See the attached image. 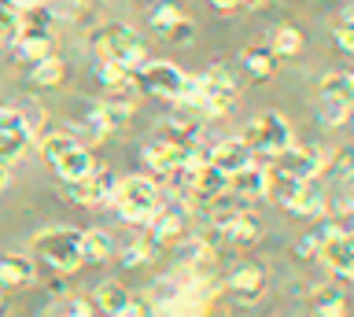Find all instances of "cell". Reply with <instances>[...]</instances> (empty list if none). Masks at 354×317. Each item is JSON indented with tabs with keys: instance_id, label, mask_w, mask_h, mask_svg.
I'll return each mask as SVG.
<instances>
[{
	"instance_id": "obj_1",
	"label": "cell",
	"mask_w": 354,
	"mask_h": 317,
	"mask_svg": "<svg viewBox=\"0 0 354 317\" xmlns=\"http://www.w3.org/2000/svg\"><path fill=\"white\" fill-rule=\"evenodd\" d=\"M88 41H93L96 56L107 59V63H122V67H129V70H137V67L148 63V41H144L133 26H126V23L96 26Z\"/></svg>"
},
{
	"instance_id": "obj_2",
	"label": "cell",
	"mask_w": 354,
	"mask_h": 317,
	"mask_svg": "<svg viewBox=\"0 0 354 317\" xmlns=\"http://www.w3.org/2000/svg\"><path fill=\"white\" fill-rule=\"evenodd\" d=\"M30 251L33 258H41L48 269L55 273H74L82 269V233L77 229H66V225H52V229H41L37 236L30 240Z\"/></svg>"
},
{
	"instance_id": "obj_3",
	"label": "cell",
	"mask_w": 354,
	"mask_h": 317,
	"mask_svg": "<svg viewBox=\"0 0 354 317\" xmlns=\"http://www.w3.org/2000/svg\"><path fill=\"white\" fill-rule=\"evenodd\" d=\"M111 203H115V211L122 222L129 225H148V218L159 211L162 195H159V184L151 177H122L115 181V192H111Z\"/></svg>"
},
{
	"instance_id": "obj_4",
	"label": "cell",
	"mask_w": 354,
	"mask_h": 317,
	"mask_svg": "<svg viewBox=\"0 0 354 317\" xmlns=\"http://www.w3.org/2000/svg\"><path fill=\"white\" fill-rule=\"evenodd\" d=\"M240 140L251 148V155H262V159H277L288 144H295V129L288 122L284 115L277 111H266L259 118H251L248 126H243Z\"/></svg>"
},
{
	"instance_id": "obj_5",
	"label": "cell",
	"mask_w": 354,
	"mask_h": 317,
	"mask_svg": "<svg viewBox=\"0 0 354 317\" xmlns=\"http://www.w3.org/2000/svg\"><path fill=\"white\" fill-rule=\"evenodd\" d=\"M270 200H277V203L284 206V211L303 214V218H321V214H328V195L321 192L314 181H292V177H281V173H273Z\"/></svg>"
},
{
	"instance_id": "obj_6",
	"label": "cell",
	"mask_w": 354,
	"mask_h": 317,
	"mask_svg": "<svg viewBox=\"0 0 354 317\" xmlns=\"http://www.w3.org/2000/svg\"><path fill=\"white\" fill-rule=\"evenodd\" d=\"M185 78L188 74L177 67V63H166V59H148L144 67H137V85L148 96H159V100H170L177 104V96L185 89Z\"/></svg>"
},
{
	"instance_id": "obj_7",
	"label": "cell",
	"mask_w": 354,
	"mask_h": 317,
	"mask_svg": "<svg viewBox=\"0 0 354 317\" xmlns=\"http://www.w3.org/2000/svg\"><path fill=\"white\" fill-rule=\"evenodd\" d=\"M273 162V173L281 177H292V181H314L321 170H325V151L314 148V144H288Z\"/></svg>"
},
{
	"instance_id": "obj_8",
	"label": "cell",
	"mask_w": 354,
	"mask_h": 317,
	"mask_svg": "<svg viewBox=\"0 0 354 317\" xmlns=\"http://www.w3.org/2000/svg\"><path fill=\"white\" fill-rule=\"evenodd\" d=\"M129 115H133V107H122L115 100H104V104H93V107H85V129H88V144H104V140L111 133H118L122 126L129 122Z\"/></svg>"
},
{
	"instance_id": "obj_9",
	"label": "cell",
	"mask_w": 354,
	"mask_h": 317,
	"mask_svg": "<svg viewBox=\"0 0 354 317\" xmlns=\"http://www.w3.org/2000/svg\"><path fill=\"white\" fill-rule=\"evenodd\" d=\"M115 173L104 170V166H96L93 173H85V177H77V181H66V192H71V200L77 206H104L111 203V192H115Z\"/></svg>"
},
{
	"instance_id": "obj_10",
	"label": "cell",
	"mask_w": 354,
	"mask_h": 317,
	"mask_svg": "<svg viewBox=\"0 0 354 317\" xmlns=\"http://www.w3.org/2000/svg\"><path fill=\"white\" fill-rule=\"evenodd\" d=\"M317 262H325V266L336 273L339 280H351V277H354V236L347 233V229L336 225V229L325 236V244H321Z\"/></svg>"
},
{
	"instance_id": "obj_11",
	"label": "cell",
	"mask_w": 354,
	"mask_h": 317,
	"mask_svg": "<svg viewBox=\"0 0 354 317\" xmlns=\"http://www.w3.org/2000/svg\"><path fill=\"white\" fill-rule=\"evenodd\" d=\"M148 225H151V240L159 247L181 244L185 229H188V206L185 203H159V211L148 218Z\"/></svg>"
},
{
	"instance_id": "obj_12",
	"label": "cell",
	"mask_w": 354,
	"mask_h": 317,
	"mask_svg": "<svg viewBox=\"0 0 354 317\" xmlns=\"http://www.w3.org/2000/svg\"><path fill=\"white\" fill-rule=\"evenodd\" d=\"M185 155H188V148H181L177 140H166V137H155L140 148V162L151 177H170V173L185 162Z\"/></svg>"
},
{
	"instance_id": "obj_13",
	"label": "cell",
	"mask_w": 354,
	"mask_h": 317,
	"mask_svg": "<svg viewBox=\"0 0 354 317\" xmlns=\"http://www.w3.org/2000/svg\"><path fill=\"white\" fill-rule=\"evenodd\" d=\"M270 184H273V170L259 166V162H248L240 166L236 173H229V192L243 203H259V200H270Z\"/></svg>"
},
{
	"instance_id": "obj_14",
	"label": "cell",
	"mask_w": 354,
	"mask_h": 317,
	"mask_svg": "<svg viewBox=\"0 0 354 317\" xmlns=\"http://www.w3.org/2000/svg\"><path fill=\"white\" fill-rule=\"evenodd\" d=\"M96 306L111 317H137V314H148L151 306L148 302H137L129 295V288H122L118 280H104L96 284Z\"/></svg>"
},
{
	"instance_id": "obj_15",
	"label": "cell",
	"mask_w": 354,
	"mask_h": 317,
	"mask_svg": "<svg viewBox=\"0 0 354 317\" xmlns=\"http://www.w3.org/2000/svg\"><path fill=\"white\" fill-rule=\"evenodd\" d=\"M214 229H218V233L229 240V244H236V247H243V244H254V240L262 236V222H259V218H254V214L248 211V206H240L236 214H229L225 222H218Z\"/></svg>"
},
{
	"instance_id": "obj_16",
	"label": "cell",
	"mask_w": 354,
	"mask_h": 317,
	"mask_svg": "<svg viewBox=\"0 0 354 317\" xmlns=\"http://www.w3.org/2000/svg\"><path fill=\"white\" fill-rule=\"evenodd\" d=\"M262 291H266V273L259 266H236L229 273V295L236 302H259L262 299Z\"/></svg>"
},
{
	"instance_id": "obj_17",
	"label": "cell",
	"mask_w": 354,
	"mask_h": 317,
	"mask_svg": "<svg viewBox=\"0 0 354 317\" xmlns=\"http://www.w3.org/2000/svg\"><path fill=\"white\" fill-rule=\"evenodd\" d=\"M11 48H15V59L30 67V63H37L52 52V30H15Z\"/></svg>"
},
{
	"instance_id": "obj_18",
	"label": "cell",
	"mask_w": 354,
	"mask_h": 317,
	"mask_svg": "<svg viewBox=\"0 0 354 317\" xmlns=\"http://www.w3.org/2000/svg\"><path fill=\"white\" fill-rule=\"evenodd\" d=\"M254 155H251V148L243 144L240 137H229V140H221V144H214L207 151V162L210 166H218L221 173H236L240 166H248Z\"/></svg>"
},
{
	"instance_id": "obj_19",
	"label": "cell",
	"mask_w": 354,
	"mask_h": 317,
	"mask_svg": "<svg viewBox=\"0 0 354 317\" xmlns=\"http://www.w3.org/2000/svg\"><path fill=\"white\" fill-rule=\"evenodd\" d=\"M33 280H37L33 258H22V255H0V288H8V291H26Z\"/></svg>"
},
{
	"instance_id": "obj_20",
	"label": "cell",
	"mask_w": 354,
	"mask_h": 317,
	"mask_svg": "<svg viewBox=\"0 0 354 317\" xmlns=\"http://www.w3.org/2000/svg\"><path fill=\"white\" fill-rule=\"evenodd\" d=\"M52 170L59 173L63 181H77V177H85V173L96 170V159H93V151H88V148L74 144L71 151H63V155L52 162Z\"/></svg>"
},
{
	"instance_id": "obj_21",
	"label": "cell",
	"mask_w": 354,
	"mask_h": 317,
	"mask_svg": "<svg viewBox=\"0 0 354 317\" xmlns=\"http://www.w3.org/2000/svg\"><path fill=\"white\" fill-rule=\"evenodd\" d=\"M111 255H115V240H111L104 229H88V233H82V262H88V266H104Z\"/></svg>"
},
{
	"instance_id": "obj_22",
	"label": "cell",
	"mask_w": 354,
	"mask_h": 317,
	"mask_svg": "<svg viewBox=\"0 0 354 317\" xmlns=\"http://www.w3.org/2000/svg\"><path fill=\"white\" fill-rule=\"evenodd\" d=\"M240 63H243V70H248L251 78H259V81L273 78V70H277V56L262 45H248L240 52Z\"/></svg>"
},
{
	"instance_id": "obj_23",
	"label": "cell",
	"mask_w": 354,
	"mask_h": 317,
	"mask_svg": "<svg viewBox=\"0 0 354 317\" xmlns=\"http://www.w3.org/2000/svg\"><path fill=\"white\" fill-rule=\"evenodd\" d=\"M159 137L177 140L181 148H192V144H199V122H196V118H185V115H170L159 126Z\"/></svg>"
},
{
	"instance_id": "obj_24",
	"label": "cell",
	"mask_w": 354,
	"mask_h": 317,
	"mask_svg": "<svg viewBox=\"0 0 354 317\" xmlns=\"http://www.w3.org/2000/svg\"><path fill=\"white\" fill-rule=\"evenodd\" d=\"M351 107H354V96H321L317 104V122L325 129H336L351 118Z\"/></svg>"
},
{
	"instance_id": "obj_25",
	"label": "cell",
	"mask_w": 354,
	"mask_h": 317,
	"mask_svg": "<svg viewBox=\"0 0 354 317\" xmlns=\"http://www.w3.org/2000/svg\"><path fill=\"white\" fill-rule=\"evenodd\" d=\"M310 310H314L317 317H343L347 299H343L339 288H325V284H317V288L310 291Z\"/></svg>"
},
{
	"instance_id": "obj_26",
	"label": "cell",
	"mask_w": 354,
	"mask_h": 317,
	"mask_svg": "<svg viewBox=\"0 0 354 317\" xmlns=\"http://www.w3.org/2000/svg\"><path fill=\"white\" fill-rule=\"evenodd\" d=\"M155 255H159V244L148 240V236H137V240H129V244L122 247V266H129V269L148 266V262H155Z\"/></svg>"
},
{
	"instance_id": "obj_27",
	"label": "cell",
	"mask_w": 354,
	"mask_h": 317,
	"mask_svg": "<svg viewBox=\"0 0 354 317\" xmlns=\"http://www.w3.org/2000/svg\"><path fill=\"white\" fill-rule=\"evenodd\" d=\"M270 52L277 59H292L303 52V34L295 26H277L273 30V41H270Z\"/></svg>"
},
{
	"instance_id": "obj_28",
	"label": "cell",
	"mask_w": 354,
	"mask_h": 317,
	"mask_svg": "<svg viewBox=\"0 0 354 317\" xmlns=\"http://www.w3.org/2000/svg\"><path fill=\"white\" fill-rule=\"evenodd\" d=\"M63 74H66V67H63V59L59 56H44V59H37V63H30V81L33 85H59L63 81Z\"/></svg>"
},
{
	"instance_id": "obj_29",
	"label": "cell",
	"mask_w": 354,
	"mask_h": 317,
	"mask_svg": "<svg viewBox=\"0 0 354 317\" xmlns=\"http://www.w3.org/2000/svg\"><path fill=\"white\" fill-rule=\"evenodd\" d=\"M321 173H328L332 181L339 184H351V177H354V159H351V151L347 148H339V151H332V155H325V170Z\"/></svg>"
},
{
	"instance_id": "obj_30",
	"label": "cell",
	"mask_w": 354,
	"mask_h": 317,
	"mask_svg": "<svg viewBox=\"0 0 354 317\" xmlns=\"http://www.w3.org/2000/svg\"><path fill=\"white\" fill-rule=\"evenodd\" d=\"M181 15H185V12H181L177 4H170V0H162V4H155V8H151L148 26H151L159 37H166V34H170V30L177 26V19H181Z\"/></svg>"
},
{
	"instance_id": "obj_31",
	"label": "cell",
	"mask_w": 354,
	"mask_h": 317,
	"mask_svg": "<svg viewBox=\"0 0 354 317\" xmlns=\"http://www.w3.org/2000/svg\"><path fill=\"white\" fill-rule=\"evenodd\" d=\"M74 144H77V140H74L71 133H59V129H55V133H41V137H37V148H41V155H44V162H48V166L63 155V151H71Z\"/></svg>"
},
{
	"instance_id": "obj_32",
	"label": "cell",
	"mask_w": 354,
	"mask_h": 317,
	"mask_svg": "<svg viewBox=\"0 0 354 317\" xmlns=\"http://www.w3.org/2000/svg\"><path fill=\"white\" fill-rule=\"evenodd\" d=\"M317 93H321V96H354V74H347V70L325 74Z\"/></svg>"
},
{
	"instance_id": "obj_33",
	"label": "cell",
	"mask_w": 354,
	"mask_h": 317,
	"mask_svg": "<svg viewBox=\"0 0 354 317\" xmlns=\"http://www.w3.org/2000/svg\"><path fill=\"white\" fill-rule=\"evenodd\" d=\"M15 115H19L22 129H26V133H30L33 140H37V137L44 133V107H41V104H33V100H30L26 107H19Z\"/></svg>"
},
{
	"instance_id": "obj_34",
	"label": "cell",
	"mask_w": 354,
	"mask_h": 317,
	"mask_svg": "<svg viewBox=\"0 0 354 317\" xmlns=\"http://www.w3.org/2000/svg\"><path fill=\"white\" fill-rule=\"evenodd\" d=\"M332 229H336V225H321V229H314V233H306L295 244V255L299 258H317V251H321V244H325V236L332 233Z\"/></svg>"
},
{
	"instance_id": "obj_35",
	"label": "cell",
	"mask_w": 354,
	"mask_h": 317,
	"mask_svg": "<svg viewBox=\"0 0 354 317\" xmlns=\"http://www.w3.org/2000/svg\"><path fill=\"white\" fill-rule=\"evenodd\" d=\"M88 4H93V0H55L52 12L63 15V19H82L88 12Z\"/></svg>"
},
{
	"instance_id": "obj_36",
	"label": "cell",
	"mask_w": 354,
	"mask_h": 317,
	"mask_svg": "<svg viewBox=\"0 0 354 317\" xmlns=\"http://www.w3.org/2000/svg\"><path fill=\"white\" fill-rule=\"evenodd\" d=\"M192 37H196V23H192L188 15L177 19V26L170 30V34H166V41H174V45H188Z\"/></svg>"
},
{
	"instance_id": "obj_37",
	"label": "cell",
	"mask_w": 354,
	"mask_h": 317,
	"mask_svg": "<svg viewBox=\"0 0 354 317\" xmlns=\"http://www.w3.org/2000/svg\"><path fill=\"white\" fill-rule=\"evenodd\" d=\"M332 37H336V45L343 56H351L354 52V34H351V23H336V30H332Z\"/></svg>"
},
{
	"instance_id": "obj_38",
	"label": "cell",
	"mask_w": 354,
	"mask_h": 317,
	"mask_svg": "<svg viewBox=\"0 0 354 317\" xmlns=\"http://www.w3.org/2000/svg\"><path fill=\"white\" fill-rule=\"evenodd\" d=\"M328 206H332V211H336V214H343V218H347V214L354 211V195H351V184H343V189L336 192V200H332Z\"/></svg>"
},
{
	"instance_id": "obj_39",
	"label": "cell",
	"mask_w": 354,
	"mask_h": 317,
	"mask_svg": "<svg viewBox=\"0 0 354 317\" xmlns=\"http://www.w3.org/2000/svg\"><path fill=\"white\" fill-rule=\"evenodd\" d=\"M55 310H59V314H74V317H88V314H93V302H88V299H66V302L55 306Z\"/></svg>"
},
{
	"instance_id": "obj_40",
	"label": "cell",
	"mask_w": 354,
	"mask_h": 317,
	"mask_svg": "<svg viewBox=\"0 0 354 317\" xmlns=\"http://www.w3.org/2000/svg\"><path fill=\"white\" fill-rule=\"evenodd\" d=\"M210 4H214L218 12H236V8H243L240 0H210Z\"/></svg>"
},
{
	"instance_id": "obj_41",
	"label": "cell",
	"mask_w": 354,
	"mask_h": 317,
	"mask_svg": "<svg viewBox=\"0 0 354 317\" xmlns=\"http://www.w3.org/2000/svg\"><path fill=\"white\" fill-rule=\"evenodd\" d=\"M4 184H8V166L0 162V189H4Z\"/></svg>"
},
{
	"instance_id": "obj_42",
	"label": "cell",
	"mask_w": 354,
	"mask_h": 317,
	"mask_svg": "<svg viewBox=\"0 0 354 317\" xmlns=\"http://www.w3.org/2000/svg\"><path fill=\"white\" fill-rule=\"evenodd\" d=\"M8 4H15V8H19V12H22V8H30V4H33V0H8Z\"/></svg>"
},
{
	"instance_id": "obj_43",
	"label": "cell",
	"mask_w": 354,
	"mask_h": 317,
	"mask_svg": "<svg viewBox=\"0 0 354 317\" xmlns=\"http://www.w3.org/2000/svg\"><path fill=\"white\" fill-rule=\"evenodd\" d=\"M0 306H4V302H0Z\"/></svg>"
}]
</instances>
